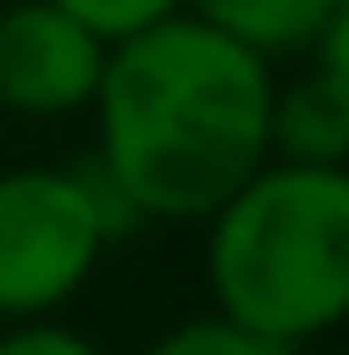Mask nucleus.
<instances>
[{"label": "nucleus", "mask_w": 349, "mask_h": 355, "mask_svg": "<svg viewBox=\"0 0 349 355\" xmlns=\"http://www.w3.org/2000/svg\"><path fill=\"white\" fill-rule=\"evenodd\" d=\"M306 62H312V69H318V75H325V81L349 100V6L331 12V25H325V31H318V44L306 50Z\"/></svg>", "instance_id": "10"}, {"label": "nucleus", "mask_w": 349, "mask_h": 355, "mask_svg": "<svg viewBox=\"0 0 349 355\" xmlns=\"http://www.w3.org/2000/svg\"><path fill=\"white\" fill-rule=\"evenodd\" d=\"M112 44L50 0L0 6V112L25 125H62L94 112Z\"/></svg>", "instance_id": "4"}, {"label": "nucleus", "mask_w": 349, "mask_h": 355, "mask_svg": "<svg viewBox=\"0 0 349 355\" xmlns=\"http://www.w3.org/2000/svg\"><path fill=\"white\" fill-rule=\"evenodd\" d=\"M269 162L349 168V100L312 69V62H306L300 75H281V81H275Z\"/></svg>", "instance_id": "5"}, {"label": "nucleus", "mask_w": 349, "mask_h": 355, "mask_svg": "<svg viewBox=\"0 0 349 355\" xmlns=\"http://www.w3.org/2000/svg\"><path fill=\"white\" fill-rule=\"evenodd\" d=\"M200 275L212 312L306 349L349 324V168L262 162L206 225Z\"/></svg>", "instance_id": "2"}, {"label": "nucleus", "mask_w": 349, "mask_h": 355, "mask_svg": "<svg viewBox=\"0 0 349 355\" xmlns=\"http://www.w3.org/2000/svg\"><path fill=\"white\" fill-rule=\"evenodd\" d=\"M187 12L206 19L212 31L250 44L256 56L287 62V56H306L318 44V31L331 25L337 0H187Z\"/></svg>", "instance_id": "6"}, {"label": "nucleus", "mask_w": 349, "mask_h": 355, "mask_svg": "<svg viewBox=\"0 0 349 355\" xmlns=\"http://www.w3.org/2000/svg\"><path fill=\"white\" fill-rule=\"evenodd\" d=\"M137 225L94 156L0 168V324L62 318Z\"/></svg>", "instance_id": "3"}, {"label": "nucleus", "mask_w": 349, "mask_h": 355, "mask_svg": "<svg viewBox=\"0 0 349 355\" xmlns=\"http://www.w3.org/2000/svg\"><path fill=\"white\" fill-rule=\"evenodd\" d=\"M137 355H293V349H281V343H269V337H256V331H244L206 306V312H187L169 331H156Z\"/></svg>", "instance_id": "7"}, {"label": "nucleus", "mask_w": 349, "mask_h": 355, "mask_svg": "<svg viewBox=\"0 0 349 355\" xmlns=\"http://www.w3.org/2000/svg\"><path fill=\"white\" fill-rule=\"evenodd\" d=\"M281 62L175 12L112 44L94 94V162L144 225H206L262 162Z\"/></svg>", "instance_id": "1"}, {"label": "nucleus", "mask_w": 349, "mask_h": 355, "mask_svg": "<svg viewBox=\"0 0 349 355\" xmlns=\"http://www.w3.org/2000/svg\"><path fill=\"white\" fill-rule=\"evenodd\" d=\"M337 6H349V0H337Z\"/></svg>", "instance_id": "11"}, {"label": "nucleus", "mask_w": 349, "mask_h": 355, "mask_svg": "<svg viewBox=\"0 0 349 355\" xmlns=\"http://www.w3.org/2000/svg\"><path fill=\"white\" fill-rule=\"evenodd\" d=\"M0 355H106L87 331L69 318H31V324H0Z\"/></svg>", "instance_id": "9"}, {"label": "nucleus", "mask_w": 349, "mask_h": 355, "mask_svg": "<svg viewBox=\"0 0 349 355\" xmlns=\"http://www.w3.org/2000/svg\"><path fill=\"white\" fill-rule=\"evenodd\" d=\"M50 6H62L69 19H81L100 44H125V37H137V31L187 12V0H50Z\"/></svg>", "instance_id": "8"}]
</instances>
